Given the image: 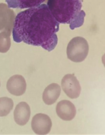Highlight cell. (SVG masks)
<instances>
[{
  "label": "cell",
  "mask_w": 105,
  "mask_h": 135,
  "mask_svg": "<svg viewBox=\"0 0 105 135\" xmlns=\"http://www.w3.org/2000/svg\"><path fill=\"white\" fill-rule=\"evenodd\" d=\"M45 0H6L9 8L23 9L40 6Z\"/></svg>",
  "instance_id": "cell-11"
},
{
  "label": "cell",
  "mask_w": 105,
  "mask_h": 135,
  "mask_svg": "<svg viewBox=\"0 0 105 135\" xmlns=\"http://www.w3.org/2000/svg\"><path fill=\"white\" fill-rule=\"evenodd\" d=\"M6 88L11 94L20 96L23 94L27 88V84L24 77L20 75H15L8 80Z\"/></svg>",
  "instance_id": "cell-7"
},
{
  "label": "cell",
  "mask_w": 105,
  "mask_h": 135,
  "mask_svg": "<svg viewBox=\"0 0 105 135\" xmlns=\"http://www.w3.org/2000/svg\"><path fill=\"white\" fill-rule=\"evenodd\" d=\"M56 111L60 119L64 121H71L75 118L77 110L72 102L68 100H63L58 103Z\"/></svg>",
  "instance_id": "cell-8"
},
{
  "label": "cell",
  "mask_w": 105,
  "mask_h": 135,
  "mask_svg": "<svg viewBox=\"0 0 105 135\" xmlns=\"http://www.w3.org/2000/svg\"><path fill=\"white\" fill-rule=\"evenodd\" d=\"M62 89L65 93L71 99H75L80 96L81 87L75 76L68 74L63 77L61 82Z\"/></svg>",
  "instance_id": "cell-4"
},
{
  "label": "cell",
  "mask_w": 105,
  "mask_h": 135,
  "mask_svg": "<svg viewBox=\"0 0 105 135\" xmlns=\"http://www.w3.org/2000/svg\"><path fill=\"white\" fill-rule=\"evenodd\" d=\"M15 14L5 3H0V31L11 33L14 27Z\"/></svg>",
  "instance_id": "cell-5"
},
{
  "label": "cell",
  "mask_w": 105,
  "mask_h": 135,
  "mask_svg": "<svg viewBox=\"0 0 105 135\" xmlns=\"http://www.w3.org/2000/svg\"><path fill=\"white\" fill-rule=\"evenodd\" d=\"M102 63L103 64L105 68V54H104L102 56Z\"/></svg>",
  "instance_id": "cell-14"
},
{
  "label": "cell",
  "mask_w": 105,
  "mask_h": 135,
  "mask_svg": "<svg viewBox=\"0 0 105 135\" xmlns=\"http://www.w3.org/2000/svg\"><path fill=\"white\" fill-rule=\"evenodd\" d=\"M32 128L33 132L37 135H46L51 130L52 123L49 116L39 113L33 117Z\"/></svg>",
  "instance_id": "cell-6"
},
{
  "label": "cell",
  "mask_w": 105,
  "mask_h": 135,
  "mask_svg": "<svg viewBox=\"0 0 105 135\" xmlns=\"http://www.w3.org/2000/svg\"><path fill=\"white\" fill-rule=\"evenodd\" d=\"M89 51L88 43L85 39L77 36L73 38L68 44L66 54L68 59L75 62L84 61Z\"/></svg>",
  "instance_id": "cell-3"
},
{
  "label": "cell",
  "mask_w": 105,
  "mask_h": 135,
  "mask_svg": "<svg viewBox=\"0 0 105 135\" xmlns=\"http://www.w3.org/2000/svg\"><path fill=\"white\" fill-rule=\"evenodd\" d=\"M83 0H48V8L60 23L68 24L71 30L84 24L85 13L81 9Z\"/></svg>",
  "instance_id": "cell-2"
},
{
  "label": "cell",
  "mask_w": 105,
  "mask_h": 135,
  "mask_svg": "<svg viewBox=\"0 0 105 135\" xmlns=\"http://www.w3.org/2000/svg\"><path fill=\"white\" fill-rule=\"evenodd\" d=\"M14 107V102L9 98H0V117L7 115L12 110Z\"/></svg>",
  "instance_id": "cell-12"
},
{
  "label": "cell",
  "mask_w": 105,
  "mask_h": 135,
  "mask_svg": "<svg viewBox=\"0 0 105 135\" xmlns=\"http://www.w3.org/2000/svg\"><path fill=\"white\" fill-rule=\"evenodd\" d=\"M61 88L59 84L52 83L45 88L43 94L44 102L47 105H51L57 101L60 96Z\"/></svg>",
  "instance_id": "cell-10"
},
{
  "label": "cell",
  "mask_w": 105,
  "mask_h": 135,
  "mask_svg": "<svg viewBox=\"0 0 105 135\" xmlns=\"http://www.w3.org/2000/svg\"><path fill=\"white\" fill-rule=\"evenodd\" d=\"M14 114L15 121L17 124L20 126H24L30 119V107L26 102H20L16 107Z\"/></svg>",
  "instance_id": "cell-9"
},
{
  "label": "cell",
  "mask_w": 105,
  "mask_h": 135,
  "mask_svg": "<svg viewBox=\"0 0 105 135\" xmlns=\"http://www.w3.org/2000/svg\"><path fill=\"white\" fill-rule=\"evenodd\" d=\"M0 85H1V83H0Z\"/></svg>",
  "instance_id": "cell-15"
},
{
  "label": "cell",
  "mask_w": 105,
  "mask_h": 135,
  "mask_svg": "<svg viewBox=\"0 0 105 135\" xmlns=\"http://www.w3.org/2000/svg\"><path fill=\"white\" fill-rule=\"evenodd\" d=\"M59 23L55 19L48 6L41 5L19 13L15 17L13 38L17 43L23 42L41 46L49 52L57 45L56 33Z\"/></svg>",
  "instance_id": "cell-1"
},
{
  "label": "cell",
  "mask_w": 105,
  "mask_h": 135,
  "mask_svg": "<svg viewBox=\"0 0 105 135\" xmlns=\"http://www.w3.org/2000/svg\"><path fill=\"white\" fill-rule=\"evenodd\" d=\"M11 32L2 31L0 33V52L6 53L11 46Z\"/></svg>",
  "instance_id": "cell-13"
}]
</instances>
